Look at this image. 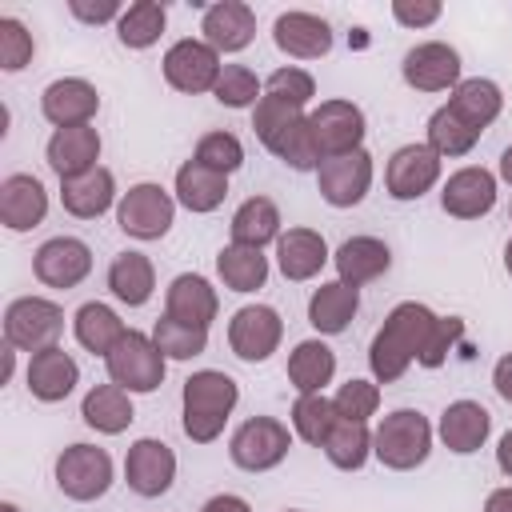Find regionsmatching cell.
I'll return each instance as SVG.
<instances>
[{"label":"cell","mask_w":512,"mask_h":512,"mask_svg":"<svg viewBox=\"0 0 512 512\" xmlns=\"http://www.w3.org/2000/svg\"><path fill=\"white\" fill-rule=\"evenodd\" d=\"M436 320L440 316L428 304H416V300H404L388 312L384 328L368 344V368H372L376 384H392L408 372V364L424 352V340L436 328Z\"/></svg>","instance_id":"cell-1"},{"label":"cell","mask_w":512,"mask_h":512,"mask_svg":"<svg viewBox=\"0 0 512 512\" xmlns=\"http://www.w3.org/2000/svg\"><path fill=\"white\" fill-rule=\"evenodd\" d=\"M180 396H184V436L192 444H212L224 432V424L240 400V388L228 372L200 368L184 380Z\"/></svg>","instance_id":"cell-2"},{"label":"cell","mask_w":512,"mask_h":512,"mask_svg":"<svg viewBox=\"0 0 512 512\" xmlns=\"http://www.w3.org/2000/svg\"><path fill=\"white\" fill-rule=\"evenodd\" d=\"M432 452V424L416 408L388 412L372 432V456L392 472H412Z\"/></svg>","instance_id":"cell-3"},{"label":"cell","mask_w":512,"mask_h":512,"mask_svg":"<svg viewBox=\"0 0 512 512\" xmlns=\"http://www.w3.org/2000/svg\"><path fill=\"white\" fill-rule=\"evenodd\" d=\"M104 368H108V380L120 384L124 392H156L164 384L168 356L156 348L152 336L128 328L124 340L104 356Z\"/></svg>","instance_id":"cell-4"},{"label":"cell","mask_w":512,"mask_h":512,"mask_svg":"<svg viewBox=\"0 0 512 512\" xmlns=\"http://www.w3.org/2000/svg\"><path fill=\"white\" fill-rule=\"evenodd\" d=\"M60 332H64V312L44 296H20L4 308V344L16 352L36 356L44 348H56Z\"/></svg>","instance_id":"cell-5"},{"label":"cell","mask_w":512,"mask_h":512,"mask_svg":"<svg viewBox=\"0 0 512 512\" xmlns=\"http://www.w3.org/2000/svg\"><path fill=\"white\" fill-rule=\"evenodd\" d=\"M172 220H176V200H172V192H164L152 180L132 184L116 200V224L132 240H160V236H168Z\"/></svg>","instance_id":"cell-6"},{"label":"cell","mask_w":512,"mask_h":512,"mask_svg":"<svg viewBox=\"0 0 512 512\" xmlns=\"http://www.w3.org/2000/svg\"><path fill=\"white\" fill-rule=\"evenodd\" d=\"M56 488L68 500H100L112 488V456L96 444H68L56 456Z\"/></svg>","instance_id":"cell-7"},{"label":"cell","mask_w":512,"mask_h":512,"mask_svg":"<svg viewBox=\"0 0 512 512\" xmlns=\"http://www.w3.org/2000/svg\"><path fill=\"white\" fill-rule=\"evenodd\" d=\"M288 448H292V432H288V424H280L272 416L244 420L232 432V440H228V456L244 472H268V468H276L288 456Z\"/></svg>","instance_id":"cell-8"},{"label":"cell","mask_w":512,"mask_h":512,"mask_svg":"<svg viewBox=\"0 0 512 512\" xmlns=\"http://www.w3.org/2000/svg\"><path fill=\"white\" fill-rule=\"evenodd\" d=\"M220 52L204 40H176L168 52H164V80L176 88V92H188V96H200V92H212L216 80H220Z\"/></svg>","instance_id":"cell-9"},{"label":"cell","mask_w":512,"mask_h":512,"mask_svg":"<svg viewBox=\"0 0 512 512\" xmlns=\"http://www.w3.org/2000/svg\"><path fill=\"white\" fill-rule=\"evenodd\" d=\"M284 336V320L276 308L268 304H244L232 320H228V348L244 360V364H260L280 348Z\"/></svg>","instance_id":"cell-10"},{"label":"cell","mask_w":512,"mask_h":512,"mask_svg":"<svg viewBox=\"0 0 512 512\" xmlns=\"http://www.w3.org/2000/svg\"><path fill=\"white\" fill-rule=\"evenodd\" d=\"M400 76L416 92H448L460 84V52L444 40H424L404 52Z\"/></svg>","instance_id":"cell-11"},{"label":"cell","mask_w":512,"mask_h":512,"mask_svg":"<svg viewBox=\"0 0 512 512\" xmlns=\"http://www.w3.org/2000/svg\"><path fill=\"white\" fill-rule=\"evenodd\" d=\"M308 124H312V136H316V148L324 160L356 152L364 140V112L352 100H320L308 112Z\"/></svg>","instance_id":"cell-12"},{"label":"cell","mask_w":512,"mask_h":512,"mask_svg":"<svg viewBox=\"0 0 512 512\" xmlns=\"http://www.w3.org/2000/svg\"><path fill=\"white\" fill-rule=\"evenodd\" d=\"M316 184H320V196L332 208H352L372 188V156L364 148L344 152V156H328L316 168Z\"/></svg>","instance_id":"cell-13"},{"label":"cell","mask_w":512,"mask_h":512,"mask_svg":"<svg viewBox=\"0 0 512 512\" xmlns=\"http://www.w3.org/2000/svg\"><path fill=\"white\" fill-rule=\"evenodd\" d=\"M124 480L144 500L164 496L176 480V452L156 436H140L124 456Z\"/></svg>","instance_id":"cell-14"},{"label":"cell","mask_w":512,"mask_h":512,"mask_svg":"<svg viewBox=\"0 0 512 512\" xmlns=\"http://www.w3.org/2000/svg\"><path fill=\"white\" fill-rule=\"evenodd\" d=\"M32 272L48 288H76L92 272V248L76 236H52L32 252Z\"/></svg>","instance_id":"cell-15"},{"label":"cell","mask_w":512,"mask_h":512,"mask_svg":"<svg viewBox=\"0 0 512 512\" xmlns=\"http://www.w3.org/2000/svg\"><path fill=\"white\" fill-rule=\"evenodd\" d=\"M440 180V156L428 144H404L392 152L384 184L392 200H420L424 192H432Z\"/></svg>","instance_id":"cell-16"},{"label":"cell","mask_w":512,"mask_h":512,"mask_svg":"<svg viewBox=\"0 0 512 512\" xmlns=\"http://www.w3.org/2000/svg\"><path fill=\"white\" fill-rule=\"evenodd\" d=\"M496 204V176L480 164L456 168L440 188V208L456 220H480Z\"/></svg>","instance_id":"cell-17"},{"label":"cell","mask_w":512,"mask_h":512,"mask_svg":"<svg viewBox=\"0 0 512 512\" xmlns=\"http://www.w3.org/2000/svg\"><path fill=\"white\" fill-rule=\"evenodd\" d=\"M40 112L48 124L56 128H76V124H92V116L100 112V92L96 84L80 80V76H64L52 80L40 96Z\"/></svg>","instance_id":"cell-18"},{"label":"cell","mask_w":512,"mask_h":512,"mask_svg":"<svg viewBox=\"0 0 512 512\" xmlns=\"http://www.w3.org/2000/svg\"><path fill=\"white\" fill-rule=\"evenodd\" d=\"M272 40L292 60H320L332 52V28L316 12H280L272 24Z\"/></svg>","instance_id":"cell-19"},{"label":"cell","mask_w":512,"mask_h":512,"mask_svg":"<svg viewBox=\"0 0 512 512\" xmlns=\"http://www.w3.org/2000/svg\"><path fill=\"white\" fill-rule=\"evenodd\" d=\"M48 216V192L32 172H12L0 180V224L8 232H28L44 224Z\"/></svg>","instance_id":"cell-20"},{"label":"cell","mask_w":512,"mask_h":512,"mask_svg":"<svg viewBox=\"0 0 512 512\" xmlns=\"http://www.w3.org/2000/svg\"><path fill=\"white\" fill-rule=\"evenodd\" d=\"M44 156H48V168H52L60 180H76V176L100 168V164H96V160H100V132H96L92 124L56 128L52 140H48V148H44Z\"/></svg>","instance_id":"cell-21"},{"label":"cell","mask_w":512,"mask_h":512,"mask_svg":"<svg viewBox=\"0 0 512 512\" xmlns=\"http://www.w3.org/2000/svg\"><path fill=\"white\" fill-rule=\"evenodd\" d=\"M200 32H204V44H212L216 52H244L256 36V12L240 0L208 4L204 20H200Z\"/></svg>","instance_id":"cell-22"},{"label":"cell","mask_w":512,"mask_h":512,"mask_svg":"<svg viewBox=\"0 0 512 512\" xmlns=\"http://www.w3.org/2000/svg\"><path fill=\"white\" fill-rule=\"evenodd\" d=\"M216 312H220V296H216V288H212L204 276H196V272H180V276L168 284V292H164V316H172V320H180V324L208 328V324L216 320Z\"/></svg>","instance_id":"cell-23"},{"label":"cell","mask_w":512,"mask_h":512,"mask_svg":"<svg viewBox=\"0 0 512 512\" xmlns=\"http://www.w3.org/2000/svg\"><path fill=\"white\" fill-rule=\"evenodd\" d=\"M436 432H440V440H444L448 452L472 456V452L484 448V440H488V432H492V416H488V408L476 404V400H452V404L440 412V428H436Z\"/></svg>","instance_id":"cell-24"},{"label":"cell","mask_w":512,"mask_h":512,"mask_svg":"<svg viewBox=\"0 0 512 512\" xmlns=\"http://www.w3.org/2000/svg\"><path fill=\"white\" fill-rule=\"evenodd\" d=\"M332 264H336L340 284L360 288V284H372V280H380V276L388 272L392 252H388V244L376 240V236H348V240L332 252Z\"/></svg>","instance_id":"cell-25"},{"label":"cell","mask_w":512,"mask_h":512,"mask_svg":"<svg viewBox=\"0 0 512 512\" xmlns=\"http://www.w3.org/2000/svg\"><path fill=\"white\" fill-rule=\"evenodd\" d=\"M80 384V364L72 360V352H64L60 344L56 348H44L28 360V392L44 404H56L64 396H72V388Z\"/></svg>","instance_id":"cell-26"},{"label":"cell","mask_w":512,"mask_h":512,"mask_svg":"<svg viewBox=\"0 0 512 512\" xmlns=\"http://www.w3.org/2000/svg\"><path fill=\"white\" fill-rule=\"evenodd\" d=\"M328 260H332L328 256V244L312 228H288L276 240V264H280L284 280H296V284L300 280H312Z\"/></svg>","instance_id":"cell-27"},{"label":"cell","mask_w":512,"mask_h":512,"mask_svg":"<svg viewBox=\"0 0 512 512\" xmlns=\"http://www.w3.org/2000/svg\"><path fill=\"white\" fill-rule=\"evenodd\" d=\"M116 200V176L108 168H92L76 180H60V204L76 220H96Z\"/></svg>","instance_id":"cell-28"},{"label":"cell","mask_w":512,"mask_h":512,"mask_svg":"<svg viewBox=\"0 0 512 512\" xmlns=\"http://www.w3.org/2000/svg\"><path fill=\"white\" fill-rule=\"evenodd\" d=\"M356 308H360V288H348V284L332 280V284H320L312 292V300H308V324L320 336H340L352 324Z\"/></svg>","instance_id":"cell-29"},{"label":"cell","mask_w":512,"mask_h":512,"mask_svg":"<svg viewBox=\"0 0 512 512\" xmlns=\"http://www.w3.org/2000/svg\"><path fill=\"white\" fill-rule=\"evenodd\" d=\"M72 332H76V344L84 348V352H92V356H108L120 340H124V320L108 308V304H100V300H88V304H80L76 308V316H72Z\"/></svg>","instance_id":"cell-30"},{"label":"cell","mask_w":512,"mask_h":512,"mask_svg":"<svg viewBox=\"0 0 512 512\" xmlns=\"http://www.w3.org/2000/svg\"><path fill=\"white\" fill-rule=\"evenodd\" d=\"M80 416H84V424L88 428H96V432H104V436H120L132 420H136V412H132V392H124L120 384H96L88 396H84V404H80Z\"/></svg>","instance_id":"cell-31"},{"label":"cell","mask_w":512,"mask_h":512,"mask_svg":"<svg viewBox=\"0 0 512 512\" xmlns=\"http://www.w3.org/2000/svg\"><path fill=\"white\" fill-rule=\"evenodd\" d=\"M448 108H452L460 120H468L476 132H484V128L500 116V108H504V92H500V84H496V80L468 76V80H460V84L452 88Z\"/></svg>","instance_id":"cell-32"},{"label":"cell","mask_w":512,"mask_h":512,"mask_svg":"<svg viewBox=\"0 0 512 512\" xmlns=\"http://www.w3.org/2000/svg\"><path fill=\"white\" fill-rule=\"evenodd\" d=\"M224 196H228V176H220V172H212L196 160H184L176 168V200L188 212H196V216L216 212L224 204Z\"/></svg>","instance_id":"cell-33"},{"label":"cell","mask_w":512,"mask_h":512,"mask_svg":"<svg viewBox=\"0 0 512 512\" xmlns=\"http://www.w3.org/2000/svg\"><path fill=\"white\" fill-rule=\"evenodd\" d=\"M108 288L120 304L128 308H140L152 300V288H156V268L144 252H120L112 264H108Z\"/></svg>","instance_id":"cell-34"},{"label":"cell","mask_w":512,"mask_h":512,"mask_svg":"<svg viewBox=\"0 0 512 512\" xmlns=\"http://www.w3.org/2000/svg\"><path fill=\"white\" fill-rule=\"evenodd\" d=\"M336 376V352L324 340H300L288 356V380L292 388L304 392H324V384H332Z\"/></svg>","instance_id":"cell-35"},{"label":"cell","mask_w":512,"mask_h":512,"mask_svg":"<svg viewBox=\"0 0 512 512\" xmlns=\"http://www.w3.org/2000/svg\"><path fill=\"white\" fill-rule=\"evenodd\" d=\"M216 276L232 292H256L268 280V256L248 244H224L216 252Z\"/></svg>","instance_id":"cell-36"},{"label":"cell","mask_w":512,"mask_h":512,"mask_svg":"<svg viewBox=\"0 0 512 512\" xmlns=\"http://www.w3.org/2000/svg\"><path fill=\"white\" fill-rule=\"evenodd\" d=\"M272 240H280V208L268 196H248L232 212V244L264 248Z\"/></svg>","instance_id":"cell-37"},{"label":"cell","mask_w":512,"mask_h":512,"mask_svg":"<svg viewBox=\"0 0 512 512\" xmlns=\"http://www.w3.org/2000/svg\"><path fill=\"white\" fill-rule=\"evenodd\" d=\"M320 448H324V456H328L332 468H340V472H356V468H364V460L372 456V432H368V424H360V420H344V416H340Z\"/></svg>","instance_id":"cell-38"},{"label":"cell","mask_w":512,"mask_h":512,"mask_svg":"<svg viewBox=\"0 0 512 512\" xmlns=\"http://www.w3.org/2000/svg\"><path fill=\"white\" fill-rule=\"evenodd\" d=\"M164 24H168V12H164L160 0H136V4H128L124 16L116 20V36H120L124 48H136V52H140V48H152V44L160 40Z\"/></svg>","instance_id":"cell-39"},{"label":"cell","mask_w":512,"mask_h":512,"mask_svg":"<svg viewBox=\"0 0 512 512\" xmlns=\"http://www.w3.org/2000/svg\"><path fill=\"white\" fill-rule=\"evenodd\" d=\"M476 140H480V132L468 120H460L448 104H440L428 116V148L436 156H468L476 148Z\"/></svg>","instance_id":"cell-40"},{"label":"cell","mask_w":512,"mask_h":512,"mask_svg":"<svg viewBox=\"0 0 512 512\" xmlns=\"http://www.w3.org/2000/svg\"><path fill=\"white\" fill-rule=\"evenodd\" d=\"M336 420H340V416H336V404H332L324 392H304V396H296V404H292V432H296L304 444H312V448H320V444L328 440V432H332Z\"/></svg>","instance_id":"cell-41"},{"label":"cell","mask_w":512,"mask_h":512,"mask_svg":"<svg viewBox=\"0 0 512 512\" xmlns=\"http://www.w3.org/2000/svg\"><path fill=\"white\" fill-rule=\"evenodd\" d=\"M152 340L168 360H192L208 348V328H192V324H180L172 316H160L152 328Z\"/></svg>","instance_id":"cell-42"},{"label":"cell","mask_w":512,"mask_h":512,"mask_svg":"<svg viewBox=\"0 0 512 512\" xmlns=\"http://www.w3.org/2000/svg\"><path fill=\"white\" fill-rule=\"evenodd\" d=\"M268 152H276L288 168H296V172H316L320 168V148H316V136H312V124H308V116H300L288 132H280V140L268 148Z\"/></svg>","instance_id":"cell-43"},{"label":"cell","mask_w":512,"mask_h":512,"mask_svg":"<svg viewBox=\"0 0 512 512\" xmlns=\"http://www.w3.org/2000/svg\"><path fill=\"white\" fill-rule=\"evenodd\" d=\"M192 160L204 164V168H212V172H220V176H232L244 164V144L232 132H204L196 140Z\"/></svg>","instance_id":"cell-44"},{"label":"cell","mask_w":512,"mask_h":512,"mask_svg":"<svg viewBox=\"0 0 512 512\" xmlns=\"http://www.w3.org/2000/svg\"><path fill=\"white\" fill-rule=\"evenodd\" d=\"M300 116H304V108H292V104H284L276 96H260L256 108H252V132H256V140L264 148H272L280 140V132H288Z\"/></svg>","instance_id":"cell-45"},{"label":"cell","mask_w":512,"mask_h":512,"mask_svg":"<svg viewBox=\"0 0 512 512\" xmlns=\"http://www.w3.org/2000/svg\"><path fill=\"white\" fill-rule=\"evenodd\" d=\"M212 96H216L224 108H256V100H260V80H256V72L244 68V64H224V68H220V80H216V88H212Z\"/></svg>","instance_id":"cell-46"},{"label":"cell","mask_w":512,"mask_h":512,"mask_svg":"<svg viewBox=\"0 0 512 512\" xmlns=\"http://www.w3.org/2000/svg\"><path fill=\"white\" fill-rule=\"evenodd\" d=\"M332 404H336V416L368 424V416H376V408H380V384H372V380H348V384L336 388Z\"/></svg>","instance_id":"cell-47"},{"label":"cell","mask_w":512,"mask_h":512,"mask_svg":"<svg viewBox=\"0 0 512 512\" xmlns=\"http://www.w3.org/2000/svg\"><path fill=\"white\" fill-rule=\"evenodd\" d=\"M32 32L16 20V16H0V68L4 72H20L24 64H32Z\"/></svg>","instance_id":"cell-48"},{"label":"cell","mask_w":512,"mask_h":512,"mask_svg":"<svg viewBox=\"0 0 512 512\" xmlns=\"http://www.w3.org/2000/svg\"><path fill=\"white\" fill-rule=\"evenodd\" d=\"M264 96H276L292 108H304L312 96H316V80L304 72V68H276L268 80H264Z\"/></svg>","instance_id":"cell-49"},{"label":"cell","mask_w":512,"mask_h":512,"mask_svg":"<svg viewBox=\"0 0 512 512\" xmlns=\"http://www.w3.org/2000/svg\"><path fill=\"white\" fill-rule=\"evenodd\" d=\"M464 336V320L460 316H440L436 320V328L428 332V340H424V352L416 356V364H424V368H440L444 360H448V352H452V344Z\"/></svg>","instance_id":"cell-50"},{"label":"cell","mask_w":512,"mask_h":512,"mask_svg":"<svg viewBox=\"0 0 512 512\" xmlns=\"http://www.w3.org/2000/svg\"><path fill=\"white\" fill-rule=\"evenodd\" d=\"M392 16H396V24H404V28H428V24H436L440 20V4L436 0H392Z\"/></svg>","instance_id":"cell-51"},{"label":"cell","mask_w":512,"mask_h":512,"mask_svg":"<svg viewBox=\"0 0 512 512\" xmlns=\"http://www.w3.org/2000/svg\"><path fill=\"white\" fill-rule=\"evenodd\" d=\"M68 12L84 24H104V20H120L124 8L116 0H100V4H88V0H68Z\"/></svg>","instance_id":"cell-52"},{"label":"cell","mask_w":512,"mask_h":512,"mask_svg":"<svg viewBox=\"0 0 512 512\" xmlns=\"http://www.w3.org/2000/svg\"><path fill=\"white\" fill-rule=\"evenodd\" d=\"M492 388L512 404V352H504V356L496 360V368H492Z\"/></svg>","instance_id":"cell-53"},{"label":"cell","mask_w":512,"mask_h":512,"mask_svg":"<svg viewBox=\"0 0 512 512\" xmlns=\"http://www.w3.org/2000/svg\"><path fill=\"white\" fill-rule=\"evenodd\" d=\"M200 512H252V504L244 500V496H232V492H220V496H212Z\"/></svg>","instance_id":"cell-54"},{"label":"cell","mask_w":512,"mask_h":512,"mask_svg":"<svg viewBox=\"0 0 512 512\" xmlns=\"http://www.w3.org/2000/svg\"><path fill=\"white\" fill-rule=\"evenodd\" d=\"M484 512H512V488H496V492H488Z\"/></svg>","instance_id":"cell-55"},{"label":"cell","mask_w":512,"mask_h":512,"mask_svg":"<svg viewBox=\"0 0 512 512\" xmlns=\"http://www.w3.org/2000/svg\"><path fill=\"white\" fill-rule=\"evenodd\" d=\"M496 464H500V472L504 476H512V428L500 436V444H496Z\"/></svg>","instance_id":"cell-56"},{"label":"cell","mask_w":512,"mask_h":512,"mask_svg":"<svg viewBox=\"0 0 512 512\" xmlns=\"http://www.w3.org/2000/svg\"><path fill=\"white\" fill-rule=\"evenodd\" d=\"M500 180H504V184H512V144L500 152Z\"/></svg>","instance_id":"cell-57"},{"label":"cell","mask_w":512,"mask_h":512,"mask_svg":"<svg viewBox=\"0 0 512 512\" xmlns=\"http://www.w3.org/2000/svg\"><path fill=\"white\" fill-rule=\"evenodd\" d=\"M504 272H508V276H512V240H508V244H504Z\"/></svg>","instance_id":"cell-58"},{"label":"cell","mask_w":512,"mask_h":512,"mask_svg":"<svg viewBox=\"0 0 512 512\" xmlns=\"http://www.w3.org/2000/svg\"><path fill=\"white\" fill-rule=\"evenodd\" d=\"M0 512H20V508H16L12 500H4V504H0Z\"/></svg>","instance_id":"cell-59"},{"label":"cell","mask_w":512,"mask_h":512,"mask_svg":"<svg viewBox=\"0 0 512 512\" xmlns=\"http://www.w3.org/2000/svg\"><path fill=\"white\" fill-rule=\"evenodd\" d=\"M284 512H300V508H284Z\"/></svg>","instance_id":"cell-60"},{"label":"cell","mask_w":512,"mask_h":512,"mask_svg":"<svg viewBox=\"0 0 512 512\" xmlns=\"http://www.w3.org/2000/svg\"><path fill=\"white\" fill-rule=\"evenodd\" d=\"M508 212H512V208H508Z\"/></svg>","instance_id":"cell-61"}]
</instances>
